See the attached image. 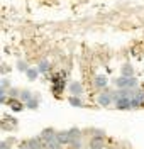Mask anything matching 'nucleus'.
I'll list each match as a JSON object with an SVG mask.
<instances>
[{"label":"nucleus","instance_id":"obj_1","mask_svg":"<svg viewBox=\"0 0 144 149\" xmlns=\"http://www.w3.org/2000/svg\"><path fill=\"white\" fill-rule=\"evenodd\" d=\"M114 83H115L117 88H131V90H132V88L137 86V80H136L134 76H124V74H122V76H119V78L115 80Z\"/></svg>","mask_w":144,"mask_h":149},{"label":"nucleus","instance_id":"obj_2","mask_svg":"<svg viewBox=\"0 0 144 149\" xmlns=\"http://www.w3.org/2000/svg\"><path fill=\"white\" fill-rule=\"evenodd\" d=\"M98 103L102 105V107H109L110 103L114 102V93H110V92H104V93H100L98 95Z\"/></svg>","mask_w":144,"mask_h":149},{"label":"nucleus","instance_id":"obj_3","mask_svg":"<svg viewBox=\"0 0 144 149\" xmlns=\"http://www.w3.org/2000/svg\"><path fill=\"white\" fill-rule=\"evenodd\" d=\"M115 107L120 109V110H129V109H132V98L131 97H124V98L115 102Z\"/></svg>","mask_w":144,"mask_h":149},{"label":"nucleus","instance_id":"obj_4","mask_svg":"<svg viewBox=\"0 0 144 149\" xmlns=\"http://www.w3.org/2000/svg\"><path fill=\"white\" fill-rule=\"evenodd\" d=\"M132 107H139L144 103V92L143 90H137V92H132Z\"/></svg>","mask_w":144,"mask_h":149},{"label":"nucleus","instance_id":"obj_5","mask_svg":"<svg viewBox=\"0 0 144 149\" xmlns=\"http://www.w3.org/2000/svg\"><path fill=\"white\" fill-rule=\"evenodd\" d=\"M68 92L71 93V95H81L83 93V86L80 81H73V83L68 85Z\"/></svg>","mask_w":144,"mask_h":149},{"label":"nucleus","instance_id":"obj_6","mask_svg":"<svg viewBox=\"0 0 144 149\" xmlns=\"http://www.w3.org/2000/svg\"><path fill=\"white\" fill-rule=\"evenodd\" d=\"M61 141L58 139V134L54 136V137H51V139H48L46 141V148L48 149H61Z\"/></svg>","mask_w":144,"mask_h":149},{"label":"nucleus","instance_id":"obj_7","mask_svg":"<svg viewBox=\"0 0 144 149\" xmlns=\"http://www.w3.org/2000/svg\"><path fill=\"white\" fill-rule=\"evenodd\" d=\"M107 76L105 74H97L95 76V81H93V85H95L97 88H105L107 86Z\"/></svg>","mask_w":144,"mask_h":149},{"label":"nucleus","instance_id":"obj_8","mask_svg":"<svg viewBox=\"0 0 144 149\" xmlns=\"http://www.w3.org/2000/svg\"><path fill=\"white\" fill-rule=\"evenodd\" d=\"M26 73H27L29 80H31V81H34V80L39 76V73H41V71H39V68H27V71H26Z\"/></svg>","mask_w":144,"mask_h":149},{"label":"nucleus","instance_id":"obj_9","mask_svg":"<svg viewBox=\"0 0 144 149\" xmlns=\"http://www.w3.org/2000/svg\"><path fill=\"white\" fill-rule=\"evenodd\" d=\"M27 148L29 149H44L42 148V142H41V137L39 139H31L27 142Z\"/></svg>","mask_w":144,"mask_h":149},{"label":"nucleus","instance_id":"obj_10","mask_svg":"<svg viewBox=\"0 0 144 149\" xmlns=\"http://www.w3.org/2000/svg\"><path fill=\"white\" fill-rule=\"evenodd\" d=\"M78 97H80V95H71V97L68 98V102L71 103L73 107H81L83 102H81V98H78Z\"/></svg>","mask_w":144,"mask_h":149},{"label":"nucleus","instance_id":"obj_11","mask_svg":"<svg viewBox=\"0 0 144 149\" xmlns=\"http://www.w3.org/2000/svg\"><path fill=\"white\" fill-rule=\"evenodd\" d=\"M120 73L124 74V76H134V70H132L131 65H124L120 68Z\"/></svg>","mask_w":144,"mask_h":149},{"label":"nucleus","instance_id":"obj_12","mask_svg":"<svg viewBox=\"0 0 144 149\" xmlns=\"http://www.w3.org/2000/svg\"><path fill=\"white\" fill-rule=\"evenodd\" d=\"M39 71H41V73H48L49 70H51V65H49V61H46V59H44V61H41V63H39Z\"/></svg>","mask_w":144,"mask_h":149},{"label":"nucleus","instance_id":"obj_13","mask_svg":"<svg viewBox=\"0 0 144 149\" xmlns=\"http://www.w3.org/2000/svg\"><path fill=\"white\" fill-rule=\"evenodd\" d=\"M31 98H32V93L31 92H27V90H22V92H20V100H22L24 103L29 102Z\"/></svg>","mask_w":144,"mask_h":149},{"label":"nucleus","instance_id":"obj_14","mask_svg":"<svg viewBox=\"0 0 144 149\" xmlns=\"http://www.w3.org/2000/svg\"><path fill=\"white\" fill-rule=\"evenodd\" d=\"M38 103H39V100L36 97H32L29 102H26V107H27V109H38Z\"/></svg>","mask_w":144,"mask_h":149},{"label":"nucleus","instance_id":"obj_15","mask_svg":"<svg viewBox=\"0 0 144 149\" xmlns=\"http://www.w3.org/2000/svg\"><path fill=\"white\" fill-rule=\"evenodd\" d=\"M17 68H19L20 71H27V65H26L24 61H19V63H17Z\"/></svg>","mask_w":144,"mask_h":149},{"label":"nucleus","instance_id":"obj_16","mask_svg":"<svg viewBox=\"0 0 144 149\" xmlns=\"http://www.w3.org/2000/svg\"><path fill=\"white\" fill-rule=\"evenodd\" d=\"M12 109H14V110H17V112L22 110V103H19V102L14 103V102H12Z\"/></svg>","mask_w":144,"mask_h":149},{"label":"nucleus","instance_id":"obj_17","mask_svg":"<svg viewBox=\"0 0 144 149\" xmlns=\"http://www.w3.org/2000/svg\"><path fill=\"white\" fill-rule=\"evenodd\" d=\"M2 88H3V90H7V88H9V80H7V78H3V80H2Z\"/></svg>","mask_w":144,"mask_h":149},{"label":"nucleus","instance_id":"obj_18","mask_svg":"<svg viewBox=\"0 0 144 149\" xmlns=\"http://www.w3.org/2000/svg\"><path fill=\"white\" fill-rule=\"evenodd\" d=\"M0 149H9V146H7V142H5V141L0 144Z\"/></svg>","mask_w":144,"mask_h":149},{"label":"nucleus","instance_id":"obj_19","mask_svg":"<svg viewBox=\"0 0 144 149\" xmlns=\"http://www.w3.org/2000/svg\"><path fill=\"white\" fill-rule=\"evenodd\" d=\"M22 149H26V148H22ZM27 149H29V148H27Z\"/></svg>","mask_w":144,"mask_h":149}]
</instances>
